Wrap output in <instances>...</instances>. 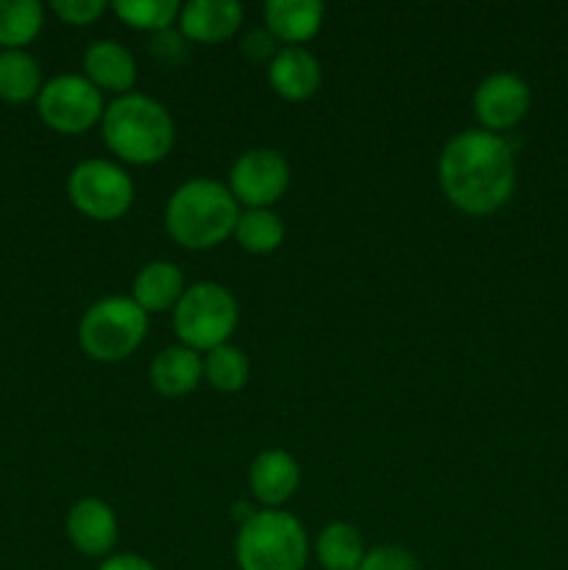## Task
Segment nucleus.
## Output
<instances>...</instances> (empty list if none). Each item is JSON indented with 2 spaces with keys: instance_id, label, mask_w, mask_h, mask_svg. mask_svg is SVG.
<instances>
[{
  "instance_id": "obj_1",
  "label": "nucleus",
  "mask_w": 568,
  "mask_h": 570,
  "mask_svg": "<svg viewBox=\"0 0 568 570\" xmlns=\"http://www.w3.org/2000/svg\"><path fill=\"white\" fill-rule=\"evenodd\" d=\"M445 198L468 215H493L516 189V156L505 137L468 128L445 142L438 161Z\"/></svg>"
},
{
  "instance_id": "obj_2",
  "label": "nucleus",
  "mask_w": 568,
  "mask_h": 570,
  "mask_svg": "<svg viewBox=\"0 0 568 570\" xmlns=\"http://www.w3.org/2000/svg\"><path fill=\"white\" fill-rule=\"evenodd\" d=\"M100 134L106 148L128 165L161 161L176 142L170 111L156 98L139 92H126L106 106Z\"/></svg>"
},
{
  "instance_id": "obj_3",
  "label": "nucleus",
  "mask_w": 568,
  "mask_h": 570,
  "mask_svg": "<svg viewBox=\"0 0 568 570\" xmlns=\"http://www.w3.org/2000/svg\"><path fill=\"white\" fill-rule=\"evenodd\" d=\"M239 220V204L232 189L215 178H189L165 206L167 234L184 248L206 250L232 237Z\"/></svg>"
},
{
  "instance_id": "obj_4",
  "label": "nucleus",
  "mask_w": 568,
  "mask_h": 570,
  "mask_svg": "<svg viewBox=\"0 0 568 570\" xmlns=\"http://www.w3.org/2000/svg\"><path fill=\"white\" fill-rule=\"evenodd\" d=\"M234 554L239 570H304L310 543L298 518L282 510H259L239 527Z\"/></svg>"
},
{
  "instance_id": "obj_5",
  "label": "nucleus",
  "mask_w": 568,
  "mask_h": 570,
  "mask_svg": "<svg viewBox=\"0 0 568 570\" xmlns=\"http://www.w3.org/2000/svg\"><path fill=\"white\" fill-rule=\"evenodd\" d=\"M148 315L126 295H109L89 306L78 326V343L95 362H120L143 345Z\"/></svg>"
},
{
  "instance_id": "obj_6",
  "label": "nucleus",
  "mask_w": 568,
  "mask_h": 570,
  "mask_svg": "<svg viewBox=\"0 0 568 570\" xmlns=\"http://www.w3.org/2000/svg\"><path fill=\"white\" fill-rule=\"evenodd\" d=\"M237 321V301L217 282H198L187 287L173 309V326L182 337V345L193 351H206V354L217 345L228 343Z\"/></svg>"
},
{
  "instance_id": "obj_7",
  "label": "nucleus",
  "mask_w": 568,
  "mask_h": 570,
  "mask_svg": "<svg viewBox=\"0 0 568 570\" xmlns=\"http://www.w3.org/2000/svg\"><path fill=\"white\" fill-rule=\"evenodd\" d=\"M67 195L81 215L92 220H117L131 209L134 181L115 161L87 159L72 167Z\"/></svg>"
},
{
  "instance_id": "obj_8",
  "label": "nucleus",
  "mask_w": 568,
  "mask_h": 570,
  "mask_svg": "<svg viewBox=\"0 0 568 570\" xmlns=\"http://www.w3.org/2000/svg\"><path fill=\"white\" fill-rule=\"evenodd\" d=\"M45 126L59 134H81L104 117V92L78 72L50 78L37 98Z\"/></svg>"
},
{
  "instance_id": "obj_9",
  "label": "nucleus",
  "mask_w": 568,
  "mask_h": 570,
  "mask_svg": "<svg viewBox=\"0 0 568 570\" xmlns=\"http://www.w3.org/2000/svg\"><path fill=\"white\" fill-rule=\"evenodd\" d=\"M290 187V165L278 150L251 148L239 156L228 173L234 200L248 209H271Z\"/></svg>"
},
{
  "instance_id": "obj_10",
  "label": "nucleus",
  "mask_w": 568,
  "mask_h": 570,
  "mask_svg": "<svg viewBox=\"0 0 568 570\" xmlns=\"http://www.w3.org/2000/svg\"><path fill=\"white\" fill-rule=\"evenodd\" d=\"M532 106V89L516 72H490L473 92V115L484 131L516 128Z\"/></svg>"
},
{
  "instance_id": "obj_11",
  "label": "nucleus",
  "mask_w": 568,
  "mask_h": 570,
  "mask_svg": "<svg viewBox=\"0 0 568 570\" xmlns=\"http://www.w3.org/2000/svg\"><path fill=\"white\" fill-rule=\"evenodd\" d=\"M67 538L84 557H106L117 543V518L106 501L81 499L67 512Z\"/></svg>"
},
{
  "instance_id": "obj_12",
  "label": "nucleus",
  "mask_w": 568,
  "mask_h": 570,
  "mask_svg": "<svg viewBox=\"0 0 568 570\" xmlns=\"http://www.w3.org/2000/svg\"><path fill=\"white\" fill-rule=\"evenodd\" d=\"M267 78L284 100H306L321 89V61L301 45H284L271 59Z\"/></svg>"
},
{
  "instance_id": "obj_13",
  "label": "nucleus",
  "mask_w": 568,
  "mask_h": 570,
  "mask_svg": "<svg viewBox=\"0 0 568 570\" xmlns=\"http://www.w3.org/2000/svg\"><path fill=\"white\" fill-rule=\"evenodd\" d=\"M239 22H243V6L237 0H189L178 11L184 37L204 45L234 37Z\"/></svg>"
},
{
  "instance_id": "obj_14",
  "label": "nucleus",
  "mask_w": 568,
  "mask_h": 570,
  "mask_svg": "<svg viewBox=\"0 0 568 570\" xmlns=\"http://www.w3.org/2000/svg\"><path fill=\"white\" fill-rule=\"evenodd\" d=\"M248 482L256 499H259L267 510H276L278 504L293 499V493L298 490L301 468L287 451H262V454H256V460L251 462Z\"/></svg>"
},
{
  "instance_id": "obj_15",
  "label": "nucleus",
  "mask_w": 568,
  "mask_h": 570,
  "mask_svg": "<svg viewBox=\"0 0 568 570\" xmlns=\"http://www.w3.org/2000/svg\"><path fill=\"white\" fill-rule=\"evenodd\" d=\"M84 70L95 87L104 92H120L126 95L137 81V61H134L131 50L117 39H98L84 53Z\"/></svg>"
},
{
  "instance_id": "obj_16",
  "label": "nucleus",
  "mask_w": 568,
  "mask_h": 570,
  "mask_svg": "<svg viewBox=\"0 0 568 570\" xmlns=\"http://www.w3.org/2000/svg\"><path fill=\"white\" fill-rule=\"evenodd\" d=\"M148 379L161 395L178 399L198 387V382L204 379V360L198 356V351L187 348V345H170L154 356Z\"/></svg>"
},
{
  "instance_id": "obj_17",
  "label": "nucleus",
  "mask_w": 568,
  "mask_h": 570,
  "mask_svg": "<svg viewBox=\"0 0 568 570\" xmlns=\"http://www.w3.org/2000/svg\"><path fill=\"white\" fill-rule=\"evenodd\" d=\"M321 0H267L265 26L276 39L287 45H301L321 31Z\"/></svg>"
},
{
  "instance_id": "obj_18",
  "label": "nucleus",
  "mask_w": 568,
  "mask_h": 570,
  "mask_svg": "<svg viewBox=\"0 0 568 570\" xmlns=\"http://www.w3.org/2000/svg\"><path fill=\"white\" fill-rule=\"evenodd\" d=\"M184 276L173 262L156 259L148 265L139 267L137 278H134V301L139 304V309L148 315V312H165L176 309V304L184 295Z\"/></svg>"
},
{
  "instance_id": "obj_19",
  "label": "nucleus",
  "mask_w": 568,
  "mask_h": 570,
  "mask_svg": "<svg viewBox=\"0 0 568 570\" xmlns=\"http://www.w3.org/2000/svg\"><path fill=\"white\" fill-rule=\"evenodd\" d=\"M42 92V67L26 50L0 53V98L9 104H26Z\"/></svg>"
},
{
  "instance_id": "obj_20",
  "label": "nucleus",
  "mask_w": 568,
  "mask_h": 570,
  "mask_svg": "<svg viewBox=\"0 0 568 570\" xmlns=\"http://www.w3.org/2000/svg\"><path fill=\"white\" fill-rule=\"evenodd\" d=\"M317 562L323 570H360L365 560L362 534L351 523H329L315 543Z\"/></svg>"
},
{
  "instance_id": "obj_21",
  "label": "nucleus",
  "mask_w": 568,
  "mask_h": 570,
  "mask_svg": "<svg viewBox=\"0 0 568 570\" xmlns=\"http://www.w3.org/2000/svg\"><path fill=\"white\" fill-rule=\"evenodd\" d=\"M45 9L37 0H0V45L20 50L42 31Z\"/></svg>"
},
{
  "instance_id": "obj_22",
  "label": "nucleus",
  "mask_w": 568,
  "mask_h": 570,
  "mask_svg": "<svg viewBox=\"0 0 568 570\" xmlns=\"http://www.w3.org/2000/svg\"><path fill=\"white\" fill-rule=\"evenodd\" d=\"M234 237L248 254H271L284 239V220L273 209H248L239 215Z\"/></svg>"
},
{
  "instance_id": "obj_23",
  "label": "nucleus",
  "mask_w": 568,
  "mask_h": 570,
  "mask_svg": "<svg viewBox=\"0 0 568 570\" xmlns=\"http://www.w3.org/2000/svg\"><path fill=\"white\" fill-rule=\"evenodd\" d=\"M248 356L237 345H217L204 360V379L221 393H237L248 382Z\"/></svg>"
},
{
  "instance_id": "obj_24",
  "label": "nucleus",
  "mask_w": 568,
  "mask_h": 570,
  "mask_svg": "<svg viewBox=\"0 0 568 570\" xmlns=\"http://www.w3.org/2000/svg\"><path fill=\"white\" fill-rule=\"evenodd\" d=\"M115 14L120 17L126 26L139 28V31H167L173 20L178 17L182 6L176 0H117Z\"/></svg>"
},
{
  "instance_id": "obj_25",
  "label": "nucleus",
  "mask_w": 568,
  "mask_h": 570,
  "mask_svg": "<svg viewBox=\"0 0 568 570\" xmlns=\"http://www.w3.org/2000/svg\"><path fill=\"white\" fill-rule=\"evenodd\" d=\"M360 570H418V560L404 546L384 543L365 551V560H362Z\"/></svg>"
},
{
  "instance_id": "obj_26",
  "label": "nucleus",
  "mask_w": 568,
  "mask_h": 570,
  "mask_svg": "<svg viewBox=\"0 0 568 570\" xmlns=\"http://www.w3.org/2000/svg\"><path fill=\"white\" fill-rule=\"evenodd\" d=\"M50 9L70 26H89L106 11L104 0H53Z\"/></svg>"
},
{
  "instance_id": "obj_27",
  "label": "nucleus",
  "mask_w": 568,
  "mask_h": 570,
  "mask_svg": "<svg viewBox=\"0 0 568 570\" xmlns=\"http://www.w3.org/2000/svg\"><path fill=\"white\" fill-rule=\"evenodd\" d=\"M276 42L278 39L273 37L267 28H251L243 39H239V50H243L245 59L251 61H265L276 56Z\"/></svg>"
},
{
  "instance_id": "obj_28",
  "label": "nucleus",
  "mask_w": 568,
  "mask_h": 570,
  "mask_svg": "<svg viewBox=\"0 0 568 570\" xmlns=\"http://www.w3.org/2000/svg\"><path fill=\"white\" fill-rule=\"evenodd\" d=\"M150 53L159 61H165L167 67H176L178 61L187 53V45H184V33H176L173 28L167 31L154 33V42H150Z\"/></svg>"
},
{
  "instance_id": "obj_29",
  "label": "nucleus",
  "mask_w": 568,
  "mask_h": 570,
  "mask_svg": "<svg viewBox=\"0 0 568 570\" xmlns=\"http://www.w3.org/2000/svg\"><path fill=\"white\" fill-rule=\"evenodd\" d=\"M98 570H156V566L139 554H115L100 562Z\"/></svg>"
}]
</instances>
